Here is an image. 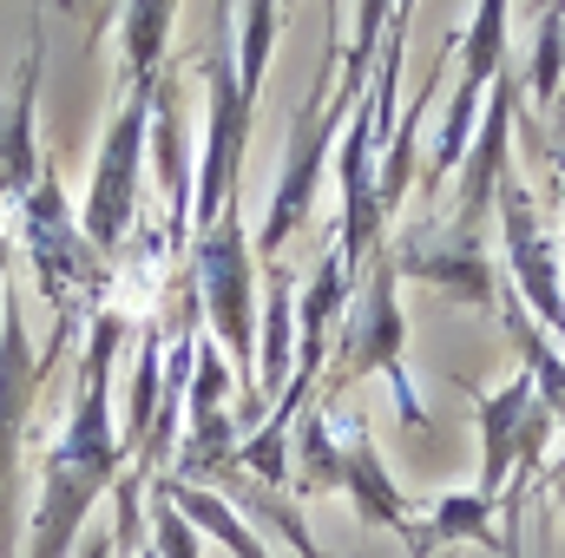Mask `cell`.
Listing matches in <instances>:
<instances>
[{
  "label": "cell",
  "instance_id": "obj_3",
  "mask_svg": "<svg viewBox=\"0 0 565 558\" xmlns=\"http://www.w3.org/2000/svg\"><path fill=\"white\" fill-rule=\"evenodd\" d=\"M277 7H244V66L231 79V53H211V139H204V171H198V224L217 230L237 211V178H244V139L257 119V93H264V66H270V40H277Z\"/></svg>",
  "mask_w": 565,
  "mask_h": 558
},
{
  "label": "cell",
  "instance_id": "obj_13",
  "mask_svg": "<svg viewBox=\"0 0 565 558\" xmlns=\"http://www.w3.org/2000/svg\"><path fill=\"white\" fill-rule=\"evenodd\" d=\"M565 13L559 7H553V13H546V40H540V73H533V93H540V99H553V86H559V60H565Z\"/></svg>",
  "mask_w": 565,
  "mask_h": 558
},
{
  "label": "cell",
  "instance_id": "obj_12",
  "mask_svg": "<svg viewBox=\"0 0 565 558\" xmlns=\"http://www.w3.org/2000/svg\"><path fill=\"white\" fill-rule=\"evenodd\" d=\"M151 552L158 558H198V533L178 506H151Z\"/></svg>",
  "mask_w": 565,
  "mask_h": 558
},
{
  "label": "cell",
  "instance_id": "obj_4",
  "mask_svg": "<svg viewBox=\"0 0 565 558\" xmlns=\"http://www.w3.org/2000/svg\"><path fill=\"white\" fill-rule=\"evenodd\" d=\"M250 264H257V250H250L237 211H231L217 230H204V244H198V277H204L211 329L231 342V362L244 368V401L264 408V401H257V302H250Z\"/></svg>",
  "mask_w": 565,
  "mask_h": 558
},
{
  "label": "cell",
  "instance_id": "obj_1",
  "mask_svg": "<svg viewBox=\"0 0 565 558\" xmlns=\"http://www.w3.org/2000/svg\"><path fill=\"white\" fill-rule=\"evenodd\" d=\"M119 335H126V322L119 315H99L93 348H86L79 408H73L60 447H53V460H46V493H40V513H33L26 558H66L73 552V533L93 513V500L106 486H119V433H113V415H106V375H113Z\"/></svg>",
  "mask_w": 565,
  "mask_h": 558
},
{
  "label": "cell",
  "instance_id": "obj_5",
  "mask_svg": "<svg viewBox=\"0 0 565 558\" xmlns=\"http://www.w3.org/2000/svg\"><path fill=\"white\" fill-rule=\"evenodd\" d=\"M395 282H402V264L395 257H375V270L362 282V302H355V322H349V368L342 382L369 375V368H388L395 375V401H402V420L422 427V401H415V382L402 368V302H395Z\"/></svg>",
  "mask_w": 565,
  "mask_h": 558
},
{
  "label": "cell",
  "instance_id": "obj_7",
  "mask_svg": "<svg viewBox=\"0 0 565 558\" xmlns=\"http://www.w3.org/2000/svg\"><path fill=\"white\" fill-rule=\"evenodd\" d=\"M500 53H507V7H480V13H473V33H467V46H460V93H454V119H447V139H440V151H434L427 178H440V171H454V164L467 158V126H473L480 86L500 73Z\"/></svg>",
  "mask_w": 565,
  "mask_h": 558
},
{
  "label": "cell",
  "instance_id": "obj_2",
  "mask_svg": "<svg viewBox=\"0 0 565 558\" xmlns=\"http://www.w3.org/2000/svg\"><path fill=\"white\" fill-rule=\"evenodd\" d=\"M355 20H362V33H355L349 53H342V86H335V99H329V73H335V60H329V73L316 79V93H309V106L296 112V132H289V158H282V171H277V197H270V217H264V237H257V264H264L270 277L282 270V244H289L296 224L309 217V197H316V178H322V151L342 132V119L355 112V99L369 93L362 79H369V66H375V26H388V7H362Z\"/></svg>",
  "mask_w": 565,
  "mask_h": 558
},
{
  "label": "cell",
  "instance_id": "obj_9",
  "mask_svg": "<svg viewBox=\"0 0 565 558\" xmlns=\"http://www.w3.org/2000/svg\"><path fill=\"white\" fill-rule=\"evenodd\" d=\"M500 211H507V244H513V270L526 282V302L546 315V322H565L559 282H553V257H546V237L533 230V211H526V191L513 178H500Z\"/></svg>",
  "mask_w": 565,
  "mask_h": 558
},
{
  "label": "cell",
  "instance_id": "obj_6",
  "mask_svg": "<svg viewBox=\"0 0 565 558\" xmlns=\"http://www.w3.org/2000/svg\"><path fill=\"white\" fill-rule=\"evenodd\" d=\"M546 427H553V415H546V401H540V382L533 375H520L507 395H493V401H480V433H487V466H480V500L493 506V493L507 486V473L513 466H540V447H546Z\"/></svg>",
  "mask_w": 565,
  "mask_h": 558
},
{
  "label": "cell",
  "instance_id": "obj_8",
  "mask_svg": "<svg viewBox=\"0 0 565 558\" xmlns=\"http://www.w3.org/2000/svg\"><path fill=\"white\" fill-rule=\"evenodd\" d=\"M46 368H33V348H26V329L7 322L0 329V500L13 493V466H20V433H26V408H33V388H40Z\"/></svg>",
  "mask_w": 565,
  "mask_h": 558
},
{
  "label": "cell",
  "instance_id": "obj_11",
  "mask_svg": "<svg viewBox=\"0 0 565 558\" xmlns=\"http://www.w3.org/2000/svg\"><path fill=\"white\" fill-rule=\"evenodd\" d=\"M289 368V277H270V322L257 342V401H277V382Z\"/></svg>",
  "mask_w": 565,
  "mask_h": 558
},
{
  "label": "cell",
  "instance_id": "obj_10",
  "mask_svg": "<svg viewBox=\"0 0 565 558\" xmlns=\"http://www.w3.org/2000/svg\"><path fill=\"white\" fill-rule=\"evenodd\" d=\"M507 126H513V93L493 79V112H487L480 144H473V158H467V178H460V237H467V244H473L480 211L493 204V184L507 178Z\"/></svg>",
  "mask_w": 565,
  "mask_h": 558
}]
</instances>
